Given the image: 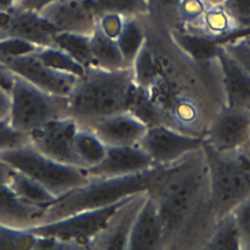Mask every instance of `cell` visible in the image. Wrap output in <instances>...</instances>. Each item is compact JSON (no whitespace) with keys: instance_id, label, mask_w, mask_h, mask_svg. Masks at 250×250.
<instances>
[{"instance_id":"cell-45","label":"cell","mask_w":250,"mask_h":250,"mask_svg":"<svg viewBox=\"0 0 250 250\" xmlns=\"http://www.w3.org/2000/svg\"><path fill=\"white\" fill-rule=\"evenodd\" d=\"M205 2H207L209 5H220L223 4L224 0H204Z\"/></svg>"},{"instance_id":"cell-16","label":"cell","mask_w":250,"mask_h":250,"mask_svg":"<svg viewBox=\"0 0 250 250\" xmlns=\"http://www.w3.org/2000/svg\"><path fill=\"white\" fill-rule=\"evenodd\" d=\"M156 166L139 146H107L102 161L85 170L89 178H110L137 174Z\"/></svg>"},{"instance_id":"cell-39","label":"cell","mask_w":250,"mask_h":250,"mask_svg":"<svg viewBox=\"0 0 250 250\" xmlns=\"http://www.w3.org/2000/svg\"><path fill=\"white\" fill-rule=\"evenodd\" d=\"M27 143V135L14 129L8 120H0V152Z\"/></svg>"},{"instance_id":"cell-3","label":"cell","mask_w":250,"mask_h":250,"mask_svg":"<svg viewBox=\"0 0 250 250\" xmlns=\"http://www.w3.org/2000/svg\"><path fill=\"white\" fill-rule=\"evenodd\" d=\"M165 166H153L146 171L121 177L90 178L87 183L44 207L37 225L78 212L109 206L130 196L148 192L160 178Z\"/></svg>"},{"instance_id":"cell-36","label":"cell","mask_w":250,"mask_h":250,"mask_svg":"<svg viewBox=\"0 0 250 250\" xmlns=\"http://www.w3.org/2000/svg\"><path fill=\"white\" fill-rule=\"evenodd\" d=\"M127 17L117 13H104L98 17L96 28L105 37L116 41L123 29Z\"/></svg>"},{"instance_id":"cell-32","label":"cell","mask_w":250,"mask_h":250,"mask_svg":"<svg viewBox=\"0 0 250 250\" xmlns=\"http://www.w3.org/2000/svg\"><path fill=\"white\" fill-rule=\"evenodd\" d=\"M36 235L28 229L0 223V249H34Z\"/></svg>"},{"instance_id":"cell-47","label":"cell","mask_w":250,"mask_h":250,"mask_svg":"<svg viewBox=\"0 0 250 250\" xmlns=\"http://www.w3.org/2000/svg\"><path fill=\"white\" fill-rule=\"evenodd\" d=\"M248 147L250 149V136H249V141H248Z\"/></svg>"},{"instance_id":"cell-33","label":"cell","mask_w":250,"mask_h":250,"mask_svg":"<svg viewBox=\"0 0 250 250\" xmlns=\"http://www.w3.org/2000/svg\"><path fill=\"white\" fill-rule=\"evenodd\" d=\"M209 6L204 0H180L177 9L179 27L195 29Z\"/></svg>"},{"instance_id":"cell-9","label":"cell","mask_w":250,"mask_h":250,"mask_svg":"<svg viewBox=\"0 0 250 250\" xmlns=\"http://www.w3.org/2000/svg\"><path fill=\"white\" fill-rule=\"evenodd\" d=\"M250 136V110L224 106L211 122L204 146L222 153L238 151L248 146Z\"/></svg>"},{"instance_id":"cell-12","label":"cell","mask_w":250,"mask_h":250,"mask_svg":"<svg viewBox=\"0 0 250 250\" xmlns=\"http://www.w3.org/2000/svg\"><path fill=\"white\" fill-rule=\"evenodd\" d=\"M57 31L40 12L15 6L0 10V36L14 37L36 47L51 46Z\"/></svg>"},{"instance_id":"cell-26","label":"cell","mask_w":250,"mask_h":250,"mask_svg":"<svg viewBox=\"0 0 250 250\" xmlns=\"http://www.w3.org/2000/svg\"><path fill=\"white\" fill-rule=\"evenodd\" d=\"M146 39V30L143 21L137 18H126L116 43L124 61L130 66Z\"/></svg>"},{"instance_id":"cell-22","label":"cell","mask_w":250,"mask_h":250,"mask_svg":"<svg viewBox=\"0 0 250 250\" xmlns=\"http://www.w3.org/2000/svg\"><path fill=\"white\" fill-rule=\"evenodd\" d=\"M72 148L77 166L87 170L102 161L107 146L93 130L78 124L73 137Z\"/></svg>"},{"instance_id":"cell-19","label":"cell","mask_w":250,"mask_h":250,"mask_svg":"<svg viewBox=\"0 0 250 250\" xmlns=\"http://www.w3.org/2000/svg\"><path fill=\"white\" fill-rule=\"evenodd\" d=\"M43 208L21 200L6 184H0V223L30 229L38 224Z\"/></svg>"},{"instance_id":"cell-35","label":"cell","mask_w":250,"mask_h":250,"mask_svg":"<svg viewBox=\"0 0 250 250\" xmlns=\"http://www.w3.org/2000/svg\"><path fill=\"white\" fill-rule=\"evenodd\" d=\"M230 213L239 230L242 248L250 249V195L242 200Z\"/></svg>"},{"instance_id":"cell-5","label":"cell","mask_w":250,"mask_h":250,"mask_svg":"<svg viewBox=\"0 0 250 250\" xmlns=\"http://www.w3.org/2000/svg\"><path fill=\"white\" fill-rule=\"evenodd\" d=\"M0 159L41 184L56 198L90 179L85 169L56 161L36 150L28 143L0 152Z\"/></svg>"},{"instance_id":"cell-21","label":"cell","mask_w":250,"mask_h":250,"mask_svg":"<svg viewBox=\"0 0 250 250\" xmlns=\"http://www.w3.org/2000/svg\"><path fill=\"white\" fill-rule=\"evenodd\" d=\"M190 31L200 33L222 43L234 37L238 29L230 14L223 4H220L210 5L197 27Z\"/></svg>"},{"instance_id":"cell-15","label":"cell","mask_w":250,"mask_h":250,"mask_svg":"<svg viewBox=\"0 0 250 250\" xmlns=\"http://www.w3.org/2000/svg\"><path fill=\"white\" fill-rule=\"evenodd\" d=\"M147 126L128 109L96 120L86 127L93 130L106 146H123L139 145Z\"/></svg>"},{"instance_id":"cell-17","label":"cell","mask_w":250,"mask_h":250,"mask_svg":"<svg viewBox=\"0 0 250 250\" xmlns=\"http://www.w3.org/2000/svg\"><path fill=\"white\" fill-rule=\"evenodd\" d=\"M215 66L223 87L225 106L250 110V75L224 49L222 43Z\"/></svg>"},{"instance_id":"cell-29","label":"cell","mask_w":250,"mask_h":250,"mask_svg":"<svg viewBox=\"0 0 250 250\" xmlns=\"http://www.w3.org/2000/svg\"><path fill=\"white\" fill-rule=\"evenodd\" d=\"M34 54L46 65L61 72L79 77L86 69L67 53L54 45L38 47Z\"/></svg>"},{"instance_id":"cell-4","label":"cell","mask_w":250,"mask_h":250,"mask_svg":"<svg viewBox=\"0 0 250 250\" xmlns=\"http://www.w3.org/2000/svg\"><path fill=\"white\" fill-rule=\"evenodd\" d=\"M208 169V201L214 219L230 213L250 195V150L222 153L203 147Z\"/></svg>"},{"instance_id":"cell-2","label":"cell","mask_w":250,"mask_h":250,"mask_svg":"<svg viewBox=\"0 0 250 250\" xmlns=\"http://www.w3.org/2000/svg\"><path fill=\"white\" fill-rule=\"evenodd\" d=\"M136 86L131 66L114 70L87 67L66 97L67 116L86 127L128 110Z\"/></svg>"},{"instance_id":"cell-34","label":"cell","mask_w":250,"mask_h":250,"mask_svg":"<svg viewBox=\"0 0 250 250\" xmlns=\"http://www.w3.org/2000/svg\"><path fill=\"white\" fill-rule=\"evenodd\" d=\"M223 5L234 20L238 29L232 38L250 33V0H224Z\"/></svg>"},{"instance_id":"cell-40","label":"cell","mask_w":250,"mask_h":250,"mask_svg":"<svg viewBox=\"0 0 250 250\" xmlns=\"http://www.w3.org/2000/svg\"><path fill=\"white\" fill-rule=\"evenodd\" d=\"M56 0H18L16 6L36 12H41L46 6Z\"/></svg>"},{"instance_id":"cell-30","label":"cell","mask_w":250,"mask_h":250,"mask_svg":"<svg viewBox=\"0 0 250 250\" xmlns=\"http://www.w3.org/2000/svg\"><path fill=\"white\" fill-rule=\"evenodd\" d=\"M131 68L137 86H147L156 79L158 74L157 60L147 39L133 61Z\"/></svg>"},{"instance_id":"cell-23","label":"cell","mask_w":250,"mask_h":250,"mask_svg":"<svg viewBox=\"0 0 250 250\" xmlns=\"http://www.w3.org/2000/svg\"><path fill=\"white\" fill-rule=\"evenodd\" d=\"M6 185L21 200L35 206L44 208L56 199L41 184L13 168Z\"/></svg>"},{"instance_id":"cell-41","label":"cell","mask_w":250,"mask_h":250,"mask_svg":"<svg viewBox=\"0 0 250 250\" xmlns=\"http://www.w3.org/2000/svg\"><path fill=\"white\" fill-rule=\"evenodd\" d=\"M10 112L9 90L0 86V120H8Z\"/></svg>"},{"instance_id":"cell-24","label":"cell","mask_w":250,"mask_h":250,"mask_svg":"<svg viewBox=\"0 0 250 250\" xmlns=\"http://www.w3.org/2000/svg\"><path fill=\"white\" fill-rule=\"evenodd\" d=\"M90 51L92 66L109 70L130 67L124 61L116 41L105 37L97 28L90 35Z\"/></svg>"},{"instance_id":"cell-27","label":"cell","mask_w":250,"mask_h":250,"mask_svg":"<svg viewBox=\"0 0 250 250\" xmlns=\"http://www.w3.org/2000/svg\"><path fill=\"white\" fill-rule=\"evenodd\" d=\"M180 0H146V15L142 21L154 27H163L168 33L179 27L177 9Z\"/></svg>"},{"instance_id":"cell-28","label":"cell","mask_w":250,"mask_h":250,"mask_svg":"<svg viewBox=\"0 0 250 250\" xmlns=\"http://www.w3.org/2000/svg\"><path fill=\"white\" fill-rule=\"evenodd\" d=\"M53 45L63 50L83 67L87 68L92 66L90 35L71 32H56Z\"/></svg>"},{"instance_id":"cell-44","label":"cell","mask_w":250,"mask_h":250,"mask_svg":"<svg viewBox=\"0 0 250 250\" xmlns=\"http://www.w3.org/2000/svg\"><path fill=\"white\" fill-rule=\"evenodd\" d=\"M18 0H0V10H8L15 7Z\"/></svg>"},{"instance_id":"cell-37","label":"cell","mask_w":250,"mask_h":250,"mask_svg":"<svg viewBox=\"0 0 250 250\" xmlns=\"http://www.w3.org/2000/svg\"><path fill=\"white\" fill-rule=\"evenodd\" d=\"M222 45L250 75V46L241 37L223 41Z\"/></svg>"},{"instance_id":"cell-46","label":"cell","mask_w":250,"mask_h":250,"mask_svg":"<svg viewBox=\"0 0 250 250\" xmlns=\"http://www.w3.org/2000/svg\"><path fill=\"white\" fill-rule=\"evenodd\" d=\"M239 37H241V38L250 46V33H247V34L242 35V36H239ZM235 38H236V37H235Z\"/></svg>"},{"instance_id":"cell-20","label":"cell","mask_w":250,"mask_h":250,"mask_svg":"<svg viewBox=\"0 0 250 250\" xmlns=\"http://www.w3.org/2000/svg\"><path fill=\"white\" fill-rule=\"evenodd\" d=\"M170 40L188 60L194 62H206L214 60L221 47V42L181 27L170 30Z\"/></svg>"},{"instance_id":"cell-42","label":"cell","mask_w":250,"mask_h":250,"mask_svg":"<svg viewBox=\"0 0 250 250\" xmlns=\"http://www.w3.org/2000/svg\"><path fill=\"white\" fill-rule=\"evenodd\" d=\"M14 80V73L10 71L6 66L0 63V86L10 89Z\"/></svg>"},{"instance_id":"cell-31","label":"cell","mask_w":250,"mask_h":250,"mask_svg":"<svg viewBox=\"0 0 250 250\" xmlns=\"http://www.w3.org/2000/svg\"><path fill=\"white\" fill-rule=\"evenodd\" d=\"M98 17L104 13H117L127 18L145 19L146 0H93Z\"/></svg>"},{"instance_id":"cell-11","label":"cell","mask_w":250,"mask_h":250,"mask_svg":"<svg viewBox=\"0 0 250 250\" xmlns=\"http://www.w3.org/2000/svg\"><path fill=\"white\" fill-rule=\"evenodd\" d=\"M77 128L78 123L68 116L56 118L28 133L27 143L56 161L77 166L72 148Z\"/></svg>"},{"instance_id":"cell-8","label":"cell","mask_w":250,"mask_h":250,"mask_svg":"<svg viewBox=\"0 0 250 250\" xmlns=\"http://www.w3.org/2000/svg\"><path fill=\"white\" fill-rule=\"evenodd\" d=\"M139 146L156 166L176 163L204 147L202 137L180 132L162 124L148 125Z\"/></svg>"},{"instance_id":"cell-10","label":"cell","mask_w":250,"mask_h":250,"mask_svg":"<svg viewBox=\"0 0 250 250\" xmlns=\"http://www.w3.org/2000/svg\"><path fill=\"white\" fill-rule=\"evenodd\" d=\"M0 63L32 85L57 96L67 97L77 79V76L46 65L34 52L5 59Z\"/></svg>"},{"instance_id":"cell-14","label":"cell","mask_w":250,"mask_h":250,"mask_svg":"<svg viewBox=\"0 0 250 250\" xmlns=\"http://www.w3.org/2000/svg\"><path fill=\"white\" fill-rule=\"evenodd\" d=\"M165 245V229L158 205L146 192L132 225L127 250H156Z\"/></svg>"},{"instance_id":"cell-38","label":"cell","mask_w":250,"mask_h":250,"mask_svg":"<svg viewBox=\"0 0 250 250\" xmlns=\"http://www.w3.org/2000/svg\"><path fill=\"white\" fill-rule=\"evenodd\" d=\"M36 48L38 47L14 37L0 36V62L8 58L32 53Z\"/></svg>"},{"instance_id":"cell-25","label":"cell","mask_w":250,"mask_h":250,"mask_svg":"<svg viewBox=\"0 0 250 250\" xmlns=\"http://www.w3.org/2000/svg\"><path fill=\"white\" fill-rule=\"evenodd\" d=\"M205 249L210 250H239L242 240L231 213H228L215 220V226L207 238Z\"/></svg>"},{"instance_id":"cell-13","label":"cell","mask_w":250,"mask_h":250,"mask_svg":"<svg viewBox=\"0 0 250 250\" xmlns=\"http://www.w3.org/2000/svg\"><path fill=\"white\" fill-rule=\"evenodd\" d=\"M40 13L57 32L91 35L97 26L93 0H56Z\"/></svg>"},{"instance_id":"cell-6","label":"cell","mask_w":250,"mask_h":250,"mask_svg":"<svg viewBox=\"0 0 250 250\" xmlns=\"http://www.w3.org/2000/svg\"><path fill=\"white\" fill-rule=\"evenodd\" d=\"M9 93L8 122L21 133L27 135L53 119L67 116L66 97L48 93L16 74Z\"/></svg>"},{"instance_id":"cell-7","label":"cell","mask_w":250,"mask_h":250,"mask_svg":"<svg viewBox=\"0 0 250 250\" xmlns=\"http://www.w3.org/2000/svg\"><path fill=\"white\" fill-rule=\"evenodd\" d=\"M128 198L109 206L78 212L50 223L37 225L28 229L35 235L55 238L63 249L91 248L109 219Z\"/></svg>"},{"instance_id":"cell-1","label":"cell","mask_w":250,"mask_h":250,"mask_svg":"<svg viewBox=\"0 0 250 250\" xmlns=\"http://www.w3.org/2000/svg\"><path fill=\"white\" fill-rule=\"evenodd\" d=\"M155 199L165 229L166 243L184 229L204 196H208V169L203 149L166 165L148 191Z\"/></svg>"},{"instance_id":"cell-43","label":"cell","mask_w":250,"mask_h":250,"mask_svg":"<svg viewBox=\"0 0 250 250\" xmlns=\"http://www.w3.org/2000/svg\"><path fill=\"white\" fill-rule=\"evenodd\" d=\"M12 167L0 159V184H7Z\"/></svg>"},{"instance_id":"cell-18","label":"cell","mask_w":250,"mask_h":250,"mask_svg":"<svg viewBox=\"0 0 250 250\" xmlns=\"http://www.w3.org/2000/svg\"><path fill=\"white\" fill-rule=\"evenodd\" d=\"M146 194L139 193L125 200L94 240L91 249H127L132 225Z\"/></svg>"}]
</instances>
